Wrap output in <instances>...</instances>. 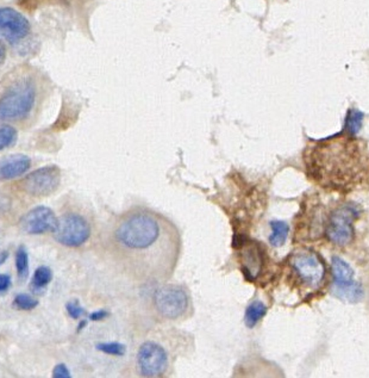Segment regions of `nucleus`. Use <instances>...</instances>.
I'll return each mask as SVG.
<instances>
[{
  "label": "nucleus",
  "instance_id": "f257e3e1",
  "mask_svg": "<svg viewBox=\"0 0 369 378\" xmlns=\"http://www.w3.org/2000/svg\"><path fill=\"white\" fill-rule=\"evenodd\" d=\"M112 240L133 279L163 283L172 277L181 238L172 221L146 208H133L116 224Z\"/></svg>",
  "mask_w": 369,
  "mask_h": 378
},
{
  "label": "nucleus",
  "instance_id": "f03ea898",
  "mask_svg": "<svg viewBox=\"0 0 369 378\" xmlns=\"http://www.w3.org/2000/svg\"><path fill=\"white\" fill-rule=\"evenodd\" d=\"M308 176L320 186L347 192L369 174V151L349 136L319 141L305 154Z\"/></svg>",
  "mask_w": 369,
  "mask_h": 378
},
{
  "label": "nucleus",
  "instance_id": "7ed1b4c3",
  "mask_svg": "<svg viewBox=\"0 0 369 378\" xmlns=\"http://www.w3.org/2000/svg\"><path fill=\"white\" fill-rule=\"evenodd\" d=\"M36 99V91L31 83H22L0 98V121H15L29 115Z\"/></svg>",
  "mask_w": 369,
  "mask_h": 378
},
{
  "label": "nucleus",
  "instance_id": "20e7f679",
  "mask_svg": "<svg viewBox=\"0 0 369 378\" xmlns=\"http://www.w3.org/2000/svg\"><path fill=\"white\" fill-rule=\"evenodd\" d=\"M153 303L156 313L166 320H179L188 313L190 296L178 285H163L155 292Z\"/></svg>",
  "mask_w": 369,
  "mask_h": 378
},
{
  "label": "nucleus",
  "instance_id": "39448f33",
  "mask_svg": "<svg viewBox=\"0 0 369 378\" xmlns=\"http://www.w3.org/2000/svg\"><path fill=\"white\" fill-rule=\"evenodd\" d=\"M360 215V208L354 203L338 207L330 215L326 224V238L335 245L344 247L353 240V224Z\"/></svg>",
  "mask_w": 369,
  "mask_h": 378
},
{
  "label": "nucleus",
  "instance_id": "423d86ee",
  "mask_svg": "<svg viewBox=\"0 0 369 378\" xmlns=\"http://www.w3.org/2000/svg\"><path fill=\"white\" fill-rule=\"evenodd\" d=\"M92 228L89 221L79 214L69 213L59 219L58 227L54 231V238L59 244L78 249L89 242Z\"/></svg>",
  "mask_w": 369,
  "mask_h": 378
},
{
  "label": "nucleus",
  "instance_id": "0eeeda50",
  "mask_svg": "<svg viewBox=\"0 0 369 378\" xmlns=\"http://www.w3.org/2000/svg\"><path fill=\"white\" fill-rule=\"evenodd\" d=\"M290 267L303 287L308 289L318 288L325 274L324 264L315 252L298 251L290 260Z\"/></svg>",
  "mask_w": 369,
  "mask_h": 378
},
{
  "label": "nucleus",
  "instance_id": "6e6552de",
  "mask_svg": "<svg viewBox=\"0 0 369 378\" xmlns=\"http://www.w3.org/2000/svg\"><path fill=\"white\" fill-rule=\"evenodd\" d=\"M61 183V171L58 166H44L30 173L21 181V187L28 195L46 197L58 190Z\"/></svg>",
  "mask_w": 369,
  "mask_h": 378
},
{
  "label": "nucleus",
  "instance_id": "1a4fd4ad",
  "mask_svg": "<svg viewBox=\"0 0 369 378\" xmlns=\"http://www.w3.org/2000/svg\"><path fill=\"white\" fill-rule=\"evenodd\" d=\"M136 363L141 376L161 377L168 369V354L156 342H146L137 351Z\"/></svg>",
  "mask_w": 369,
  "mask_h": 378
},
{
  "label": "nucleus",
  "instance_id": "9d476101",
  "mask_svg": "<svg viewBox=\"0 0 369 378\" xmlns=\"http://www.w3.org/2000/svg\"><path fill=\"white\" fill-rule=\"evenodd\" d=\"M59 219L54 212L46 206L30 210L21 219L19 227L24 233L39 235L53 232L58 227Z\"/></svg>",
  "mask_w": 369,
  "mask_h": 378
},
{
  "label": "nucleus",
  "instance_id": "9b49d317",
  "mask_svg": "<svg viewBox=\"0 0 369 378\" xmlns=\"http://www.w3.org/2000/svg\"><path fill=\"white\" fill-rule=\"evenodd\" d=\"M30 33V23L15 9L0 8V36L10 42H19Z\"/></svg>",
  "mask_w": 369,
  "mask_h": 378
},
{
  "label": "nucleus",
  "instance_id": "f8f14e48",
  "mask_svg": "<svg viewBox=\"0 0 369 378\" xmlns=\"http://www.w3.org/2000/svg\"><path fill=\"white\" fill-rule=\"evenodd\" d=\"M31 160L24 154L10 155L0 161V180H11L22 176L30 169Z\"/></svg>",
  "mask_w": 369,
  "mask_h": 378
},
{
  "label": "nucleus",
  "instance_id": "ddd939ff",
  "mask_svg": "<svg viewBox=\"0 0 369 378\" xmlns=\"http://www.w3.org/2000/svg\"><path fill=\"white\" fill-rule=\"evenodd\" d=\"M331 267H333V287H345L354 282V270L347 262H344L338 257H333Z\"/></svg>",
  "mask_w": 369,
  "mask_h": 378
},
{
  "label": "nucleus",
  "instance_id": "4468645a",
  "mask_svg": "<svg viewBox=\"0 0 369 378\" xmlns=\"http://www.w3.org/2000/svg\"><path fill=\"white\" fill-rule=\"evenodd\" d=\"M244 272L251 279L258 277L262 267V257L260 249L256 246L251 245L246 247L243 253Z\"/></svg>",
  "mask_w": 369,
  "mask_h": 378
},
{
  "label": "nucleus",
  "instance_id": "2eb2a0df",
  "mask_svg": "<svg viewBox=\"0 0 369 378\" xmlns=\"http://www.w3.org/2000/svg\"><path fill=\"white\" fill-rule=\"evenodd\" d=\"M333 295L338 299L349 303L358 302L363 297V289L356 282H353L351 284L345 285V287H333Z\"/></svg>",
  "mask_w": 369,
  "mask_h": 378
},
{
  "label": "nucleus",
  "instance_id": "dca6fc26",
  "mask_svg": "<svg viewBox=\"0 0 369 378\" xmlns=\"http://www.w3.org/2000/svg\"><path fill=\"white\" fill-rule=\"evenodd\" d=\"M267 313V307L261 301H254L248 306L244 315V322L248 328H254Z\"/></svg>",
  "mask_w": 369,
  "mask_h": 378
},
{
  "label": "nucleus",
  "instance_id": "f3484780",
  "mask_svg": "<svg viewBox=\"0 0 369 378\" xmlns=\"http://www.w3.org/2000/svg\"><path fill=\"white\" fill-rule=\"evenodd\" d=\"M272 234L269 235V244L273 247H281L286 242L290 227L283 221H272L271 222Z\"/></svg>",
  "mask_w": 369,
  "mask_h": 378
},
{
  "label": "nucleus",
  "instance_id": "a211bd4d",
  "mask_svg": "<svg viewBox=\"0 0 369 378\" xmlns=\"http://www.w3.org/2000/svg\"><path fill=\"white\" fill-rule=\"evenodd\" d=\"M51 279H53V272H51V267H39L34 274L33 281H31V290L34 292H42L47 288Z\"/></svg>",
  "mask_w": 369,
  "mask_h": 378
},
{
  "label": "nucleus",
  "instance_id": "6ab92c4d",
  "mask_svg": "<svg viewBox=\"0 0 369 378\" xmlns=\"http://www.w3.org/2000/svg\"><path fill=\"white\" fill-rule=\"evenodd\" d=\"M16 269L17 274L21 279H26L29 274V256L26 252V247L21 246L16 252Z\"/></svg>",
  "mask_w": 369,
  "mask_h": 378
},
{
  "label": "nucleus",
  "instance_id": "aec40b11",
  "mask_svg": "<svg viewBox=\"0 0 369 378\" xmlns=\"http://www.w3.org/2000/svg\"><path fill=\"white\" fill-rule=\"evenodd\" d=\"M362 119H363L362 112L358 110H350L345 119V131L351 136L356 135L361 129Z\"/></svg>",
  "mask_w": 369,
  "mask_h": 378
},
{
  "label": "nucleus",
  "instance_id": "412c9836",
  "mask_svg": "<svg viewBox=\"0 0 369 378\" xmlns=\"http://www.w3.org/2000/svg\"><path fill=\"white\" fill-rule=\"evenodd\" d=\"M17 140V130L11 126H0V151L11 147Z\"/></svg>",
  "mask_w": 369,
  "mask_h": 378
},
{
  "label": "nucleus",
  "instance_id": "4be33fe9",
  "mask_svg": "<svg viewBox=\"0 0 369 378\" xmlns=\"http://www.w3.org/2000/svg\"><path fill=\"white\" fill-rule=\"evenodd\" d=\"M98 351L110 356L122 357L126 354V347L121 342H101L97 345Z\"/></svg>",
  "mask_w": 369,
  "mask_h": 378
},
{
  "label": "nucleus",
  "instance_id": "5701e85b",
  "mask_svg": "<svg viewBox=\"0 0 369 378\" xmlns=\"http://www.w3.org/2000/svg\"><path fill=\"white\" fill-rule=\"evenodd\" d=\"M14 306L21 310H33L39 306V301L26 294H19L14 299Z\"/></svg>",
  "mask_w": 369,
  "mask_h": 378
},
{
  "label": "nucleus",
  "instance_id": "b1692460",
  "mask_svg": "<svg viewBox=\"0 0 369 378\" xmlns=\"http://www.w3.org/2000/svg\"><path fill=\"white\" fill-rule=\"evenodd\" d=\"M66 309H67L69 317H72V319H79V317H83L84 314H85V309L81 307L79 301H76V299L67 303Z\"/></svg>",
  "mask_w": 369,
  "mask_h": 378
},
{
  "label": "nucleus",
  "instance_id": "393cba45",
  "mask_svg": "<svg viewBox=\"0 0 369 378\" xmlns=\"http://www.w3.org/2000/svg\"><path fill=\"white\" fill-rule=\"evenodd\" d=\"M53 377L54 378H69L71 377V372H69V367H66L65 364H58L53 370Z\"/></svg>",
  "mask_w": 369,
  "mask_h": 378
},
{
  "label": "nucleus",
  "instance_id": "a878e982",
  "mask_svg": "<svg viewBox=\"0 0 369 378\" xmlns=\"http://www.w3.org/2000/svg\"><path fill=\"white\" fill-rule=\"evenodd\" d=\"M11 278L8 274H0V295L11 288Z\"/></svg>",
  "mask_w": 369,
  "mask_h": 378
},
{
  "label": "nucleus",
  "instance_id": "bb28decb",
  "mask_svg": "<svg viewBox=\"0 0 369 378\" xmlns=\"http://www.w3.org/2000/svg\"><path fill=\"white\" fill-rule=\"evenodd\" d=\"M108 313L106 310H98L94 313L91 314L90 320L92 321H101L104 320L105 317H108Z\"/></svg>",
  "mask_w": 369,
  "mask_h": 378
},
{
  "label": "nucleus",
  "instance_id": "cd10ccee",
  "mask_svg": "<svg viewBox=\"0 0 369 378\" xmlns=\"http://www.w3.org/2000/svg\"><path fill=\"white\" fill-rule=\"evenodd\" d=\"M5 53H6V51H5L4 44H1L0 42V65L4 62L5 60Z\"/></svg>",
  "mask_w": 369,
  "mask_h": 378
},
{
  "label": "nucleus",
  "instance_id": "c85d7f7f",
  "mask_svg": "<svg viewBox=\"0 0 369 378\" xmlns=\"http://www.w3.org/2000/svg\"><path fill=\"white\" fill-rule=\"evenodd\" d=\"M9 259V252L4 251V252H0V267Z\"/></svg>",
  "mask_w": 369,
  "mask_h": 378
}]
</instances>
